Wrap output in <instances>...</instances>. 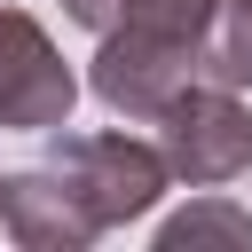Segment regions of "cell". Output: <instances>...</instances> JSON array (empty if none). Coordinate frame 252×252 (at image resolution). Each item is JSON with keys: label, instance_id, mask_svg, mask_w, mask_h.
Listing matches in <instances>:
<instances>
[{"label": "cell", "instance_id": "obj_1", "mask_svg": "<svg viewBox=\"0 0 252 252\" xmlns=\"http://www.w3.org/2000/svg\"><path fill=\"white\" fill-rule=\"evenodd\" d=\"M47 165H63V181L87 197V213H94L102 228L142 220V213L165 197V181H173L165 150H158V142H134V134H63V126H55Z\"/></svg>", "mask_w": 252, "mask_h": 252}, {"label": "cell", "instance_id": "obj_2", "mask_svg": "<svg viewBox=\"0 0 252 252\" xmlns=\"http://www.w3.org/2000/svg\"><path fill=\"white\" fill-rule=\"evenodd\" d=\"M158 150L173 165V181L189 189H220L252 165V110L236 102V87L189 79L165 110H158Z\"/></svg>", "mask_w": 252, "mask_h": 252}, {"label": "cell", "instance_id": "obj_3", "mask_svg": "<svg viewBox=\"0 0 252 252\" xmlns=\"http://www.w3.org/2000/svg\"><path fill=\"white\" fill-rule=\"evenodd\" d=\"M197 79V39H165V32H134V24H110L102 47H94V102L134 118V126H158V110Z\"/></svg>", "mask_w": 252, "mask_h": 252}, {"label": "cell", "instance_id": "obj_4", "mask_svg": "<svg viewBox=\"0 0 252 252\" xmlns=\"http://www.w3.org/2000/svg\"><path fill=\"white\" fill-rule=\"evenodd\" d=\"M79 79L63 63V47L47 39V24H32L24 8H0V126L8 134H55L71 126Z\"/></svg>", "mask_w": 252, "mask_h": 252}, {"label": "cell", "instance_id": "obj_5", "mask_svg": "<svg viewBox=\"0 0 252 252\" xmlns=\"http://www.w3.org/2000/svg\"><path fill=\"white\" fill-rule=\"evenodd\" d=\"M0 228L24 252H87L102 236V220L63 181V165H16V173H0Z\"/></svg>", "mask_w": 252, "mask_h": 252}, {"label": "cell", "instance_id": "obj_6", "mask_svg": "<svg viewBox=\"0 0 252 252\" xmlns=\"http://www.w3.org/2000/svg\"><path fill=\"white\" fill-rule=\"evenodd\" d=\"M197 79L213 87H252V0H213V24L197 39Z\"/></svg>", "mask_w": 252, "mask_h": 252}, {"label": "cell", "instance_id": "obj_7", "mask_svg": "<svg viewBox=\"0 0 252 252\" xmlns=\"http://www.w3.org/2000/svg\"><path fill=\"white\" fill-rule=\"evenodd\" d=\"M197 244L252 252V213H244V205H228V197H197L189 213L158 220V252H197Z\"/></svg>", "mask_w": 252, "mask_h": 252}, {"label": "cell", "instance_id": "obj_8", "mask_svg": "<svg viewBox=\"0 0 252 252\" xmlns=\"http://www.w3.org/2000/svg\"><path fill=\"white\" fill-rule=\"evenodd\" d=\"M118 24H134V32H165V39H205L213 0H126Z\"/></svg>", "mask_w": 252, "mask_h": 252}, {"label": "cell", "instance_id": "obj_9", "mask_svg": "<svg viewBox=\"0 0 252 252\" xmlns=\"http://www.w3.org/2000/svg\"><path fill=\"white\" fill-rule=\"evenodd\" d=\"M63 16H71V24H87V32L102 39V32L126 16V0H63Z\"/></svg>", "mask_w": 252, "mask_h": 252}]
</instances>
